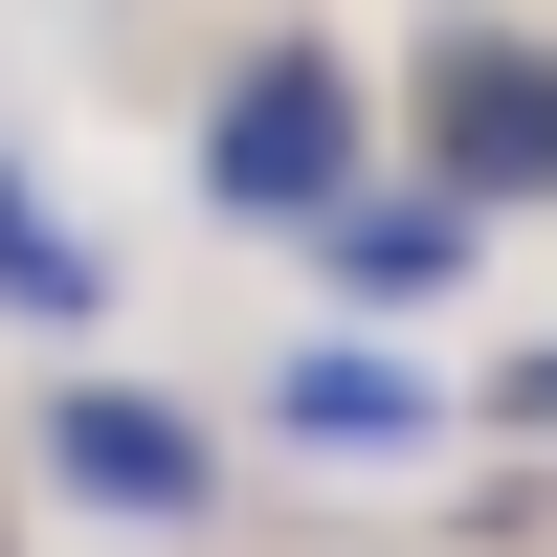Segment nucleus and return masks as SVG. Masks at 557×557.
<instances>
[{
    "mask_svg": "<svg viewBox=\"0 0 557 557\" xmlns=\"http://www.w3.org/2000/svg\"><path fill=\"white\" fill-rule=\"evenodd\" d=\"M223 201H246V223H312V201H357V89L312 67V45H268V67L223 89Z\"/></svg>",
    "mask_w": 557,
    "mask_h": 557,
    "instance_id": "nucleus-1",
    "label": "nucleus"
},
{
    "mask_svg": "<svg viewBox=\"0 0 557 557\" xmlns=\"http://www.w3.org/2000/svg\"><path fill=\"white\" fill-rule=\"evenodd\" d=\"M45 491H89V513H201L223 446L178 424V401H134V380H67L45 401Z\"/></svg>",
    "mask_w": 557,
    "mask_h": 557,
    "instance_id": "nucleus-2",
    "label": "nucleus"
},
{
    "mask_svg": "<svg viewBox=\"0 0 557 557\" xmlns=\"http://www.w3.org/2000/svg\"><path fill=\"white\" fill-rule=\"evenodd\" d=\"M0 312H23V335H89V312H112V268H89V223L45 201L23 157H0Z\"/></svg>",
    "mask_w": 557,
    "mask_h": 557,
    "instance_id": "nucleus-3",
    "label": "nucleus"
},
{
    "mask_svg": "<svg viewBox=\"0 0 557 557\" xmlns=\"http://www.w3.org/2000/svg\"><path fill=\"white\" fill-rule=\"evenodd\" d=\"M268 424H290V446H424V424H446V401H424V380H401V357H335V335H312V357H290V380H268Z\"/></svg>",
    "mask_w": 557,
    "mask_h": 557,
    "instance_id": "nucleus-4",
    "label": "nucleus"
},
{
    "mask_svg": "<svg viewBox=\"0 0 557 557\" xmlns=\"http://www.w3.org/2000/svg\"><path fill=\"white\" fill-rule=\"evenodd\" d=\"M446 112H469V134H446L469 178H557V67H513V45H446Z\"/></svg>",
    "mask_w": 557,
    "mask_h": 557,
    "instance_id": "nucleus-5",
    "label": "nucleus"
},
{
    "mask_svg": "<svg viewBox=\"0 0 557 557\" xmlns=\"http://www.w3.org/2000/svg\"><path fill=\"white\" fill-rule=\"evenodd\" d=\"M312 223H335V290H446V268H469L446 201H312Z\"/></svg>",
    "mask_w": 557,
    "mask_h": 557,
    "instance_id": "nucleus-6",
    "label": "nucleus"
}]
</instances>
